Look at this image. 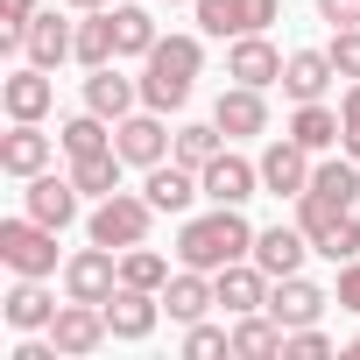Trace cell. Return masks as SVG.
<instances>
[{
  "label": "cell",
  "instance_id": "obj_1",
  "mask_svg": "<svg viewBox=\"0 0 360 360\" xmlns=\"http://www.w3.org/2000/svg\"><path fill=\"white\" fill-rule=\"evenodd\" d=\"M255 255V226L240 219V205H212V212H184V226H176V262L184 269H205V276H219V269H233V262H248Z\"/></svg>",
  "mask_w": 360,
  "mask_h": 360
},
{
  "label": "cell",
  "instance_id": "obj_2",
  "mask_svg": "<svg viewBox=\"0 0 360 360\" xmlns=\"http://www.w3.org/2000/svg\"><path fill=\"white\" fill-rule=\"evenodd\" d=\"M198 71H205V43H198V36H162V43L141 57V106L176 113V106L191 99Z\"/></svg>",
  "mask_w": 360,
  "mask_h": 360
},
{
  "label": "cell",
  "instance_id": "obj_3",
  "mask_svg": "<svg viewBox=\"0 0 360 360\" xmlns=\"http://www.w3.org/2000/svg\"><path fill=\"white\" fill-rule=\"evenodd\" d=\"M148 226H155L148 191H113V198H99V205H92V219H85V233H92L99 248H141V240H148Z\"/></svg>",
  "mask_w": 360,
  "mask_h": 360
},
{
  "label": "cell",
  "instance_id": "obj_4",
  "mask_svg": "<svg viewBox=\"0 0 360 360\" xmlns=\"http://www.w3.org/2000/svg\"><path fill=\"white\" fill-rule=\"evenodd\" d=\"M0 262L15 276H57V226L43 219H0Z\"/></svg>",
  "mask_w": 360,
  "mask_h": 360
},
{
  "label": "cell",
  "instance_id": "obj_5",
  "mask_svg": "<svg viewBox=\"0 0 360 360\" xmlns=\"http://www.w3.org/2000/svg\"><path fill=\"white\" fill-rule=\"evenodd\" d=\"M50 339H57V353H64V360H85V353H99V346L113 339V325H106V304H78V297H64V304H57V318H50Z\"/></svg>",
  "mask_w": 360,
  "mask_h": 360
},
{
  "label": "cell",
  "instance_id": "obj_6",
  "mask_svg": "<svg viewBox=\"0 0 360 360\" xmlns=\"http://www.w3.org/2000/svg\"><path fill=\"white\" fill-rule=\"evenodd\" d=\"M120 290V248H78L71 262H64V297H78V304H106Z\"/></svg>",
  "mask_w": 360,
  "mask_h": 360
},
{
  "label": "cell",
  "instance_id": "obj_7",
  "mask_svg": "<svg viewBox=\"0 0 360 360\" xmlns=\"http://www.w3.org/2000/svg\"><path fill=\"white\" fill-rule=\"evenodd\" d=\"M169 127H162V113L155 106H141V113H127V120H113V148H120V162H134V169H155V162H169Z\"/></svg>",
  "mask_w": 360,
  "mask_h": 360
},
{
  "label": "cell",
  "instance_id": "obj_8",
  "mask_svg": "<svg viewBox=\"0 0 360 360\" xmlns=\"http://www.w3.org/2000/svg\"><path fill=\"white\" fill-rule=\"evenodd\" d=\"M325 304H332V297H325V290H318L304 269L269 283V318H276L283 332H297V325H318V318H325Z\"/></svg>",
  "mask_w": 360,
  "mask_h": 360
},
{
  "label": "cell",
  "instance_id": "obj_9",
  "mask_svg": "<svg viewBox=\"0 0 360 360\" xmlns=\"http://www.w3.org/2000/svg\"><path fill=\"white\" fill-rule=\"evenodd\" d=\"M198 184H205V198H212V205H248V198L262 191V162H248V155L219 148V155L198 169Z\"/></svg>",
  "mask_w": 360,
  "mask_h": 360
},
{
  "label": "cell",
  "instance_id": "obj_10",
  "mask_svg": "<svg viewBox=\"0 0 360 360\" xmlns=\"http://www.w3.org/2000/svg\"><path fill=\"white\" fill-rule=\"evenodd\" d=\"M262 191H269V198H304V191H311V148H304V141L283 134V141L262 148Z\"/></svg>",
  "mask_w": 360,
  "mask_h": 360
},
{
  "label": "cell",
  "instance_id": "obj_11",
  "mask_svg": "<svg viewBox=\"0 0 360 360\" xmlns=\"http://www.w3.org/2000/svg\"><path fill=\"white\" fill-rule=\"evenodd\" d=\"M0 106H8V120H43V113L57 106V85H50V71L22 57L8 78H0Z\"/></svg>",
  "mask_w": 360,
  "mask_h": 360
},
{
  "label": "cell",
  "instance_id": "obj_12",
  "mask_svg": "<svg viewBox=\"0 0 360 360\" xmlns=\"http://www.w3.org/2000/svg\"><path fill=\"white\" fill-rule=\"evenodd\" d=\"M78 198H85V191L71 184V169H64V176H50V169H43V176H29V191H22V212L64 233V226L78 219Z\"/></svg>",
  "mask_w": 360,
  "mask_h": 360
},
{
  "label": "cell",
  "instance_id": "obj_13",
  "mask_svg": "<svg viewBox=\"0 0 360 360\" xmlns=\"http://www.w3.org/2000/svg\"><path fill=\"white\" fill-rule=\"evenodd\" d=\"M226 78L233 85H283V50L269 43V36H233L226 43Z\"/></svg>",
  "mask_w": 360,
  "mask_h": 360
},
{
  "label": "cell",
  "instance_id": "obj_14",
  "mask_svg": "<svg viewBox=\"0 0 360 360\" xmlns=\"http://www.w3.org/2000/svg\"><path fill=\"white\" fill-rule=\"evenodd\" d=\"M269 283H276V276H269L255 255L212 276V290H219V311H233V318H248V311H269Z\"/></svg>",
  "mask_w": 360,
  "mask_h": 360
},
{
  "label": "cell",
  "instance_id": "obj_15",
  "mask_svg": "<svg viewBox=\"0 0 360 360\" xmlns=\"http://www.w3.org/2000/svg\"><path fill=\"white\" fill-rule=\"evenodd\" d=\"M50 148H57V141L43 134V120H15L8 134H0V169L29 184V176H43V169H50Z\"/></svg>",
  "mask_w": 360,
  "mask_h": 360
},
{
  "label": "cell",
  "instance_id": "obj_16",
  "mask_svg": "<svg viewBox=\"0 0 360 360\" xmlns=\"http://www.w3.org/2000/svg\"><path fill=\"white\" fill-rule=\"evenodd\" d=\"M141 191H148V205H155V212H176V219H184V212H191V205L205 198L198 169H191V162H176V155L148 169V184H141Z\"/></svg>",
  "mask_w": 360,
  "mask_h": 360
},
{
  "label": "cell",
  "instance_id": "obj_17",
  "mask_svg": "<svg viewBox=\"0 0 360 360\" xmlns=\"http://www.w3.org/2000/svg\"><path fill=\"white\" fill-rule=\"evenodd\" d=\"M212 120H219V134H226V141L269 134V99H262V85H226V92H219V106H212Z\"/></svg>",
  "mask_w": 360,
  "mask_h": 360
},
{
  "label": "cell",
  "instance_id": "obj_18",
  "mask_svg": "<svg viewBox=\"0 0 360 360\" xmlns=\"http://www.w3.org/2000/svg\"><path fill=\"white\" fill-rule=\"evenodd\" d=\"M155 318H162V290H134V283H120V290L106 297V325H113V339H148Z\"/></svg>",
  "mask_w": 360,
  "mask_h": 360
},
{
  "label": "cell",
  "instance_id": "obj_19",
  "mask_svg": "<svg viewBox=\"0 0 360 360\" xmlns=\"http://www.w3.org/2000/svg\"><path fill=\"white\" fill-rule=\"evenodd\" d=\"M212 304H219L212 276H205V269H184V262H176V276L162 283V311H169L176 325H198V318H205Z\"/></svg>",
  "mask_w": 360,
  "mask_h": 360
},
{
  "label": "cell",
  "instance_id": "obj_20",
  "mask_svg": "<svg viewBox=\"0 0 360 360\" xmlns=\"http://www.w3.org/2000/svg\"><path fill=\"white\" fill-rule=\"evenodd\" d=\"M332 78H339L332 50H290V57H283V92H290L297 106H304V99H325Z\"/></svg>",
  "mask_w": 360,
  "mask_h": 360
},
{
  "label": "cell",
  "instance_id": "obj_21",
  "mask_svg": "<svg viewBox=\"0 0 360 360\" xmlns=\"http://www.w3.org/2000/svg\"><path fill=\"white\" fill-rule=\"evenodd\" d=\"M0 318H8L15 332H50L57 297L43 290V276H15V290H8V304H0Z\"/></svg>",
  "mask_w": 360,
  "mask_h": 360
},
{
  "label": "cell",
  "instance_id": "obj_22",
  "mask_svg": "<svg viewBox=\"0 0 360 360\" xmlns=\"http://www.w3.org/2000/svg\"><path fill=\"white\" fill-rule=\"evenodd\" d=\"M22 57H29V64H43V71H57L64 57H78V29H71V22H57V15H36V22L22 29Z\"/></svg>",
  "mask_w": 360,
  "mask_h": 360
},
{
  "label": "cell",
  "instance_id": "obj_23",
  "mask_svg": "<svg viewBox=\"0 0 360 360\" xmlns=\"http://www.w3.org/2000/svg\"><path fill=\"white\" fill-rule=\"evenodd\" d=\"M85 106H92L99 120H127V113L141 106V78H120L113 64H99V71L85 78Z\"/></svg>",
  "mask_w": 360,
  "mask_h": 360
},
{
  "label": "cell",
  "instance_id": "obj_24",
  "mask_svg": "<svg viewBox=\"0 0 360 360\" xmlns=\"http://www.w3.org/2000/svg\"><path fill=\"white\" fill-rule=\"evenodd\" d=\"M304 255H318L304 226H262V233H255V262H262L269 276H297Z\"/></svg>",
  "mask_w": 360,
  "mask_h": 360
},
{
  "label": "cell",
  "instance_id": "obj_25",
  "mask_svg": "<svg viewBox=\"0 0 360 360\" xmlns=\"http://www.w3.org/2000/svg\"><path fill=\"white\" fill-rule=\"evenodd\" d=\"M339 134H346V127H339V106H325V99H304V106L290 113V141H304L311 155H332Z\"/></svg>",
  "mask_w": 360,
  "mask_h": 360
},
{
  "label": "cell",
  "instance_id": "obj_26",
  "mask_svg": "<svg viewBox=\"0 0 360 360\" xmlns=\"http://www.w3.org/2000/svg\"><path fill=\"white\" fill-rule=\"evenodd\" d=\"M311 191L353 212V205H360V162H353V155H318V162H311Z\"/></svg>",
  "mask_w": 360,
  "mask_h": 360
},
{
  "label": "cell",
  "instance_id": "obj_27",
  "mask_svg": "<svg viewBox=\"0 0 360 360\" xmlns=\"http://www.w3.org/2000/svg\"><path fill=\"white\" fill-rule=\"evenodd\" d=\"M120 148H99V155H71V184L85 191V198H113L120 191Z\"/></svg>",
  "mask_w": 360,
  "mask_h": 360
},
{
  "label": "cell",
  "instance_id": "obj_28",
  "mask_svg": "<svg viewBox=\"0 0 360 360\" xmlns=\"http://www.w3.org/2000/svg\"><path fill=\"white\" fill-rule=\"evenodd\" d=\"M269 353H283V325H276L269 311L233 318V360H269Z\"/></svg>",
  "mask_w": 360,
  "mask_h": 360
},
{
  "label": "cell",
  "instance_id": "obj_29",
  "mask_svg": "<svg viewBox=\"0 0 360 360\" xmlns=\"http://www.w3.org/2000/svg\"><path fill=\"white\" fill-rule=\"evenodd\" d=\"M113 57H120V43H113V8H92V15L78 22V64L99 71V64H113Z\"/></svg>",
  "mask_w": 360,
  "mask_h": 360
},
{
  "label": "cell",
  "instance_id": "obj_30",
  "mask_svg": "<svg viewBox=\"0 0 360 360\" xmlns=\"http://www.w3.org/2000/svg\"><path fill=\"white\" fill-rule=\"evenodd\" d=\"M57 148H64V155H99V148H113V120H99V113L85 106V113H71V120L57 127Z\"/></svg>",
  "mask_w": 360,
  "mask_h": 360
},
{
  "label": "cell",
  "instance_id": "obj_31",
  "mask_svg": "<svg viewBox=\"0 0 360 360\" xmlns=\"http://www.w3.org/2000/svg\"><path fill=\"white\" fill-rule=\"evenodd\" d=\"M113 43H120V57H148L162 36H155V15L148 8H120L113 0Z\"/></svg>",
  "mask_w": 360,
  "mask_h": 360
},
{
  "label": "cell",
  "instance_id": "obj_32",
  "mask_svg": "<svg viewBox=\"0 0 360 360\" xmlns=\"http://www.w3.org/2000/svg\"><path fill=\"white\" fill-rule=\"evenodd\" d=\"M219 148H226L219 120H191V127H176V141H169V155H176V162H191V169H205Z\"/></svg>",
  "mask_w": 360,
  "mask_h": 360
},
{
  "label": "cell",
  "instance_id": "obj_33",
  "mask_svg": "<svg viewBox=\"0 0 360 360\" xmlns=\"http://www.w3.org/2000/svg\"><path fill=\"white\" fill-rule=\"evenodd\" d=\"M120 283H134V290H162L169 283V262L141 240V248H120Z\"/></svg>",
  "mask_w": 360,
  "mask_h": 360
},
{
  "label": "cell",
  "instance_id": "obj_34",
  "mask_svg": "<svg viewBox=\"0 0 360 360\" xmlns=\"http://www.w3.org/2000/svg\"><path fill=\"white\" fill-rule=\"evenodd\" d=\"M191 8H198V29H205V36H219V43L248 36V22H240V0H191Z\"/></svg>",
  "mask_w": 360,
  "mask_h": 360
},
{
  "label": "cell",
  "instance_id": "obj_35",
  "mask_svg": "<svg viewBox=\"0 0 360 360\" xmlns=\"http://www.w3.org/2000/svg\"><path fill=\"white\" fill-rule=\"evenodd\" d=\"M339 219H346V205H332V198H318V191H304V198H297V226L311 233V248H318Z\"/></svg>",
  "mask_w": 360,
  "mask_h": 360
},
{
  "label": "cell",
  "instance_id": "obj_36",
  "mask_svg": "<svg viewBox=\"0 0 360 360\" xmlns=\"http://www.w3.org/2000/svg\"><path fill=\"white\" fill-rule=\"evenodd\" d=\"M184 353H191V360L233 353V332H226V325H205V318H198V325H184Z\"/></svg>",
  "mask_w": 360,
  "mask_h": 360
},
{
  "label": "cell",
  "instance_id": "obj_37",
  "mask_svg": "<svg viewBox=\"0 0 360 360\" xmlns=\"http://www.w3.org/2000/svg\"><path fill=\"white\" fill-rule=\"evenodd\" d=\"M318 255H325V262H360V219L346 212V219H339V226L318 240Z\"/></svg>",
  "mask_w": 360,
  "mask_h": 360
},
{
  "label": "cell",
  "instance_id": "obj_38",
  "mask_svg": "<svg viewBox=\"0 0 360 360\" xmlns=\"http://www.w3.org/2000/svg\"><path fill=\"white\" fill-rule=\"evenodd\" d=\"M332 353V339L318 332V325H297V332H283V360H325Z\"/></svg>",
  "mask_w": 360,
  "mask_h": 360
},
{
  "label": "cell",
  "instance_id": "obj_39",
  "mask_svg": "<svg viewBox=\"0 0 360 360\" xmlns=\"http://www.w3.org/2000/svg\"><path fill=\"white\" fill-rule=\"evenodd\" d=\"M325 50H332V64H339V78L353 85V78H360V29H332V43H325Z\"/></svg>",
  "mask_w": 360,
  "mask_h": 360
},
{
  "label": "cell",
  "instance_id": "obj_40",
  "mask_svg": "<svg viewBox=\"0 0 360 360\" xmlns=\"http://www.w3.org/2000/svg\"><path fill=\"white\" fill-rule=\"evenodd\" d=\"M339 127H346V134H339V148L360 162V78H353V85H346V99H339Z\"/></svg>",
  "mask_w": 360,
  "mask_h": 360
},
{
  "label": "cell",
  "instance_id": "obj_41",
  "mask_svg": "<svg viewBox=\"0 0 360 360\" xmlns=\"http://www.w3.org/2000/svg\"><path fill=\"white\" fill-rule=\"evenodd\" d=\"M318 22L325 29H360V0H318Z\"/></svg>",
  "mask_w": 360,
  "mask_h": 360
},
{
  "label": "cell",
  "instance_id": "obj_42",
  "mask_svg": "<svg viewBox=\"0 0 360 360\" xmlns=\"http://www.w3.org/2000/svg\"><path fill=\"white\" fill-rule=\"evenodd\" d=\"M36 22V0H0V29H8V36H22Z\"/></svg>",
  "mask_w": 360,
  "mask_h": 360
},
{
  "label": "cell",
  "instance_id": "obj_43",
  "mask_svg": "<svg viewBox=\"0 0 360 360\" xmlns=\"http://www.w3.org/2000/svg\"><path fill=\"white\" fill-rule=\"evenodd\" d=\"M339 304L360 311V262H339Z\"/></svg>",
  "mask_w": 360,
  "mask_h": 360
},
{
  "label": "cell",
  "instance_id": "obj_44",
  "mask_svg": "<svg viewBox=\"0 0 360 360\" xmlns=\"http://www.w3.org/2000/svg\"><path fill=\"white\" fill-rule=\"evenodd\" d=\"M64 8H78V15H92V8H113V0H64Z\"/></svg>",
  "mask_w": 360,
  "mask_h": 360
}]
</instances>
